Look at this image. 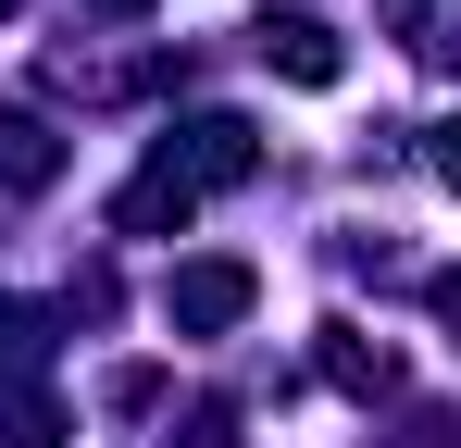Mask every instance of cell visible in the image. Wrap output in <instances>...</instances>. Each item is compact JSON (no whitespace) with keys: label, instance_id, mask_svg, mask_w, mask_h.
<instances>
[{"label":"cell","instance_id":"8992f818","mask_svg":"<svg viewBox=\"0 0 461 448\" xmlns=\"http://www.w3.org/2000/svg\"><path fill=\"white\" fill-rule=\"evenodd\" d=\"M0 448H63V424H50V399H0Z\"/></svg>","mask_w":461,"mask_h":448},{"label":"cell","instance_id":"9c48e42d","mask_svg":"<svg viewBox=\"0 0 461 448\" xmlns=\"http://www.w3.org/2000/svg\"><path fill=\"white\" fill-rule=\"evenodd\" d=\"M187 448H237V411H187Z\"/></svg>","mask_w":461,"mask_h":448},{"label":"cell","instance_id":"277c9868","mask_svg":"<svg viewBox=\"0 0 461 448\" xmlns=\"http://www.w3.org/2000/svg\"><path fill=\"white\" fill-rule=\"evenodd\" d=\"M324 373H337L349 399H386V386H399V349L362 336V324H324Z\"/></svg>","mask_w":461,"mask_h":448},{"label":"cell","instance_id":"8fae6325","mask_svg":"<svg viewBox=\"0 0 461 448\" xmlns=\"http://www.w3.org/2000/svg\"><path fill=\"white\" fill-rule=\"evenodd\" d=\"M437 324H461V262H449V274H437Z\"/></svg>","mask_w":461,"mask_h":448},{"label":"cell","instance_id":"3957f363","mask_svg":"<svg viewBox=\"0 0 461 448\" xmlns=\"http://www.w3.org/2000/svg\"><path fill=\"white\" fill-rule=\"evenodd\" d=\"M249 38H262V63L287 75V87H337V75H349V50H337V25H324V13H262Z\"/></svg>","mask_w":461,"mask_h":448},{"label":"cell","instance_id":"6da1fadb","mask_svg":"<svg viewBox=\"0 0 461 448\" xmlns=\"http://www.w3.org/2000/svg\"><path fill=\"white\" fill-rule=\"evenodd\" d=\"M150 175H175L187 200H212V187H237V175H262V138L237 125V112H200L187 138H162V162Z\"/></svg>","mask_w":461,"mask_h":448},{"label":"cell","instance_id":"30bf717a","mask_svg":"<svg viewBox=\"0 0 461 448\" xmlns=\"http://www.w3.org/2000/svg\"><path fill=\"white\" fill-rule=\"evenodd\" d=\"M437 187H449V200H461V112H449V125H437Z\"/></svg>","mask_w":461,"mask_h":448},{"label":"cell","instance_id":"5b68a950","mask_svg":"<svg viewBox=\"0 0 461 448\" xmlns=\"http://www.w3.org/2000/svg\"><path fill=\"white\" fill-rule=\"evenodd\" d=\"M50 175H63V138L38 112H0V187H50Z\"/></svg>","mask_w":461,"mask_h":448},{"label":"cell","instance_id":"ba28073f","mask_svg":"<svg viewBox=\"0 0 461 448\" xmlns=\"http://www.w3.org/2000/svg\"><path fill=\"white\" fill-rule=\"evenodd\" d=\"M386 448H461V411H411V424H399Z\"/></svg>","mask_w":461,"mask_h":448},{"label":"cell","instance_id":"52a82bcc","mask_svg":"<svg viewBox=\"0 0 461 448\" xmlns=\"http://www.w3.org/2000/svg\"><path fill=\"white\" fill-rule=\"evenodd\" d=\"M38 362V311H25V299H0V373H25Z\"/></svg>","mask_w":461,"mask_h":448},{"label":"cell","instance_id":"7a4b0ae2","mask_svg":"<svg viewBox=\"0 0 461 448\" xmlns=\"http://www.w3.org/2000/svg\"><path fill=\"white\" fill-rule=\"evenodd\" d=\"M249 299H262V274H249V262H175L162 324H175V336H225V324H249Z\"/></svg>","mask_w":461,"mask_h":448}]
</instances>
